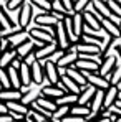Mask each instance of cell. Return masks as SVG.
Returning <instances> with one entry per match:
<instances>
[{"label": "cell", "mask_w": 121, "mask_h": 122, "mask_svg": "<svg viewBox=\"0 0 121 122\" xmlns=\"http://www.w3.org/2000/svg\"><path fill=\"white\" fill-rule=\"evenodd\" d=\"M43 66V76L46 79V84H57L60 81V74H58V68L55 63L48 60H38Z\"/></svg>", "instance_id": "obj_1"}, {"label": "cell", "mask_w": 121, "mask_h": 122, "mask_svg": "<svg viewBox=\"0 0 121 122\" xmlns=\"http://www.w3.org/2000/svg\"><path fill=\"white\" fill-rule=\"evenodd\" d=\"M55 40H57L58 48H61V50H66V48L71 45V41L68 40V35H66L63 20H58V23L55 25Z\"/></svg>", "instance_id": "obj_2"}, {"label": "cell", "mask_w": 121, "mask_h": 122, "mask_svg": "<svg viewBox=\"0 0 121 122\" xmlns=\"http://www.w3.org/2000/svg\"><path fill=\"white\" fill-rule=\"evenodd\" d=\"M33 18H32V10H30V2L25 0L23 5L20 7V13H18V26L23 28V30H27Z\"/></svg>", "instance_id": "obj_3"}, {"label": "cell", "mask_w": 121, "mask_h": 122, "mask_svg": "<svg viewBox=\"0 0 121 122\" xmlns=\"http://www.w3.org/2000/svg\"><path fill=\"white\" fill-rule=\"evenodd\" d=\"M95 92H96V87H95L93 84H88V82H86L85 86H81V91H80V94H78V101H76V104L88 106Z\"/></svg>", "instance_id": "obj_4"}, {"label": "cell", "mask_w": 121, "mask_h": 122, "mask_svg": "<svg viewBox=\"0 0 121 122\" xmlns=\"http://www.w3.org/2000/svg\"><path fill=\"white\" fill-rule=\"evenodd\" d=\"M63 94H66V91L58 84H43V87H41V96H46L52 99H57Z\"/></svg>", "instance_id": "obj_5"}, {"label": "cell", "mask_w": 121, "mask_h": 122, "mask_svg": "<svg viewBox=\"0 0 121 122\" xmlns=\"http://www.w3.org/2000/svg\"><path fill=\"white\" fill-rule=\"evenodd\" d=\"M118 87L115 84H109L106 89H104V96H103V109H109L115 101H116V96H118Z\"/></svg>", "instance_id": "obj_6"}, {"label": "cell", "mask_w": 121, "mask_h": 122, "mask_svg": "<svg viewBox=\"0 0 121 122\" xmlns=\"http://www.w3.org/2000/svg\"><path fill=\"white\" fill-rule=\"evenodd\" d=\"M28 36H30V33H28V30H18V31H15L13 35H8V36H5L7 41H8V45L12 46V48H17L18 45H22L23 41L28 40Z\"/></svg>", "instance_id": "obj_7"}, {"label": "cell", "mask_w": 121, "mask_h": 122, "mask_svg": "<svg viewBox=\"0 0 121 122\" xmlns=\"http://www.w3.org/2000/svg\"><path fill=\"white\" fill-rule=\"evenodd\" d=\"M115 66H116V56H108V58H103L100 68H98V73H100L103 78H106V79H108Z\"/></svg>", "instance_id": "obj_8"}, {"label": "cell", "mask_w": 121, "mask_h": 122, "mask_svg": "<svg viewBox=\"0 0 121 122\" xmlns=\"http://www.w3.org/2000/svg\"><path fill=\"white\" fill-rule=\"evenodd\" d=\"M41 87H43V84H35V86H33L28 92L22 94L20 102H22V104H25V106H30L33 101H37V97L41 94Z\"/></svg>", "instance_id": "obj_9"}, {"label": "cell", "mask_w": 121, "mask_h": 122, "mask_svg": "<svg viewBox=\"0 0 121 122\" xmlns=\"http://www.w3.org/2000/svg\"><path fill=\"white\" fill-rule=\"evenodd\" d=\"M30 73H32V81L37 84H43L45 82V76H43V66L38 60L33 61L30 64Z\"/></svg>", "instance_id": "obj_10"}, {"label": "cell", "mask_w": 121, "mask_h": 122, "mask_svg": "<svg viewBox=\"0 0 121 122\" xmlns=\"http://www.w3.org/2000/svg\"><path fill=\"white\" fill-rule=\"evenodd\" d=\"M100 23H101V28H103L106 33H109L111 36H121L120 26H118L116 23H113V21L109 20L108 17H101V18H100Z\"/></svg>", "instance_id": "obj_11"}, {"label": "cell", "mask_w": 121, "mask_h": 122, "mask_svg": "<svg viewBox=\"0 0 121 122\" xmlns=\"http://www.w3.org/2000/svg\"><path fill=\"white\" fill-rule=\"evenodd\" d=\"M57 48H58L57 41L46 43V45H43L41 48H37V50H35V58H37V60H46V58H48Z\"/></svg>", "instance_id": "obj_12"}, {"label": "cell", "mask_w": 121, "mask_h": 122, "mask_svg": "<svg viewBox=\"0 0 121 122\" xmlns=\"http://www.w3.org/2000/svg\"><path fill=\"white\" fill-rule=\"evenodd\" d=\"M30 23H33V25H52V26H55L58 23V18L52 12H46V13H41L38 17H35Z\"/></svg>", "instance_id": "obj_13"}, {"label": "cell", "mask_w": 121, "mask_h": 122, "mask_svg": "<svg viewBox=\"0 0 121 122\" xmlns=\"http://www.w3.org/2000/svg\"><path fill=\"white\" fill-rule=\"evenodd\" d=\"M60 82H61V86L65 87V91H66V92H70V94H80L81 86H80V84H76L71 78H68L66 74L60 76Z\"/></svg>", "instance_id": "obj_14"}, {"label": "cell", "mask_w": 121, "mask_h": 122, "mask_svg": "<svg viewBox=\"0 0 121 122\" xmlns=\"http://www.w3.org/2000/svg\"><path fill=\"white\" fill-rule=\"evenodd\" d=\"M73 66L80 71H98L100 68V63L96 61H91V60H83V58H78V60L73 63Z\"/></svg>", "instance_id": "obj_15"}, {"label": "cell", "mask_w": 121, "mask_h": 122, "mask_svg": "<svg viewBox=\"0 0 121 122\" xmlns=\"http://www.w3.org/2000/svg\"><path fill=\"white\" fill-rule=\"evenodd\" d=\"M103 96H104V89H96V92L93 94L91 101L88 104L91 112H98V111L103 109Z\"/></svg>", "instance_id": "obj_16"}, {"label": "cell", "mask_w": 121, "mask_h": 122, "mask_svg": "<svg viewBox=\"0 0 121 122\" xmlns=\"http://www.w3.org/2000/svg\"><path fill=\"white\" fill-rule=\"evenodd\" d=\"M78 60V53L76 51H65L63 56L57 61L55 64L58 68H68V66H73V63Z\"/></svg>", "instance_id": "obj_17"}, {"label": "cell", "mask_w": 121, "mask_h": 122, "mask_svg": "<svg viewBox=\"0 0 121 122\" xmlns=\"http://www.w3.org/2000/svg\"><path fill=\"white\" fill-rule=\"evenodd\" d=\"M28 33H30L32 36H35L37 40L43 41V43H52V41H57V40H55V36H53V35H50V33H46L45 30H41V28H37V26H33V28H30V30H28Z\"/></svg>", "instance_id": "obj_18"}, {"label": "cell", "mask_w": 121, "mask_h": 122, "mask_svg": "<svg viewBox=\"0 0 121 122\" xmlns=\"http://www.w3.org/2000/svg\"><path fill=\"white\" fill-rule=\"evenodd\" d=\"M22 92L18 89H13V87H8V89H2L0 91V101L7 102V101H20Z\"/></svg>", "instance_id": "obj_19"}, {"label": "cell", "mask_w": 121, "mask_h": 122, "mask_svg": "<svg viewBox=\"0 0 121 122\" xmlns=\"http://www.w3.org/2000/svg\"><path fill=\"white\" fill-rule=\"evenodd\" d=\"M15 56H17V51H15V48H12V46H10L8 50L2 51V53H0V68H8Z\"/></svg>", "instance_id": "obj_20"}, {"label": "cell", "mask_w": 121, "mask_h": 122, "mask_svg": "<svg viewBox=\"0 0 121 122\" xmlns=\"http://www.w3.org/2000/svg\"><path fill=\"white\" fill-rule=\"evenodd\" d=\"M65 74H66L68 78H71L73 81L76 82V84H80V86H85V84H86V78L81 74V71H80V69H76L75 66H68Z\"/></svg>", "instance_id": "obj_21"}, {"label": "cell", "mask_w": 121, "mask_h": 122, "mask_svg": "<svg viewBox=\"0 0 121 122\" xmlns=\"http://www.w3.org/2000/svg\"><path fill=\"white\" fill-rule=\"evenodd\" d=\"M71 26H73L75 36L80 38L81 33H83V17H81V12H75L71 15Z\"/></svg>", "instance_id": "obj_22"}, {"label": "cell", "mask_w": 121, "mask_h": 122, "mask_svg": "<svg viewBox=\"0 0 121 122\" xmlns=\"http://www.w3.org/2000/svg\"><path fill=\"white\" fill-rule=\"evenodd\" d=\"M81 17H83V23L88 25L90 28H93V30H100V28H101V23L98 21V18H96L91 12L83 10V12H81Z\"/></svg>", "instance_id": "obj_23"}, {"label": "cell", "mask_w": 121, "mask_h": 122, "mask_svg": "<svg viewBox=\"0 0 121 122\" xmlns=\"http://www.w3.org/2000/svg\"><path fill=\"white\" fill-rule=\"evenodd\" d=\"M5 69H7V74H8V79H10V86H12L13 89H18V87L22 86L18 69L13 68V66H8V68H5Z\"/></svg>", "instance_id": "obj_24"}, {"label": "cell", "mask_w": 121, "mask_h": 122, "mask_svg": "<svg viewBox=\"0 0 121 122\" xmlns=\"http://www.w3.org/2000/svg\"><path fill=\"white\" fill-rule=\"evenodd\" d=\"M121 46V36H113L111 41H109V45H108V48H106V51L101 55L103 58H108V56H115V53L118 51V48Z\"/></svg>", "instance_id": "obj_25"}, {"label": "cell", "mask_w": 121, "mask_h": 122, "mask_svg": "<svg viewBox=\"0 0 121 122\" xmlns=\"http://www.w3.org/2000/svg\"><path fill=\"white\" fill-rule=\"evenodd\" d=\"M33 50H35V45H33V43H32L30 40L23 41L22 45H18V46L15 48V51H17V56H20L22 60H23V58H25L28 53H32Z\"/></svg>", "instance_id": "obj_26"}, {"label": "cell", "mask_w": 121, "mask_h": 122, "mask_svg": "<svg viewBox=\"0 0 121 122\" xmlns=\"http://www.w3.org/2000/svg\"><path fill=\"white\" fill-rule=\"evenodd\" d=\"M5 106H7L8 111L18 112V114H23V116H27V112H28V106L22 104L20 101H7V102H5Z\"/></svg>", "instance_id": "obj_27"}, {"label": "cell", "mask_w": 121, "mask_h": 122, "mask_svg": "<svg viewBox=\"0 0 121 122\" xmlns=\"http://www.w3.org/2000/svg\"><path fill=\"white\" fill-rule=\"evenodd\" d=\"M18 74H20V81L22 84H30L32 82V73H30V66L27 63L22 61L20 68H18Z\"/></svg>", "instance_id": "obj_28"}, {"label": "cell", "mask_w": 121, "mask_h": 122, "mask_svg": "<svg viewBox=\"0 0 121 122\" xmlns=\"http://www.w3.org/2000/svg\"><path fill=\"white\" fill-rule=\"evenodd\" d=\"M70 107H71V106H68V104L58 106V107L53 111V114H52V121L60 122L61 117H65V116H68V114H70Z\"/></svg>", "instance_id": "obj_29"}, {"label": "cell", "mask_w": 121, "mask_h": 122, "mask_svg": "<svg viewBox=\"0 0 121 122\" xmlns=\"http://www.w3.org/2000/svg\"><path fill=\"white\" fill-rule=\"evenodd\" d=\"M76 101H78V94H70V92H66V94H63V96L55 99L57 106H63V104L73 106V104H76Z\"/></svg>", "instance_id": "obj_30"}, {"label": "cell", "mask_w": 121, "mask_h": 122, "mask_svg": "<svg viewBox=\"0 0 121 122\" xmlns=\"http://www.w3.org/2000/svg\"><path fill=\"white\" fill-rule=\"evenodd\" d=\"M90 112H91V111H90V107H88V106H81V104H73V106L70 107V114H73V116L86 117V116H88Z\"/></svg>", "instance_id": "obj_31"}, {"label": "cell", "mask_w": 121, "mask_h": 122, "mask_svg": "<svg viewBox=\"0 0 121 122\" xmlns=\"http://www.w3.org/2000/svg\"><path fill=\"white\" fill-rule=\"evenodd\" d=\"M108 81H109V84H115V86L121 81V63H116V66L113 68V71H111Z\"/></svg>", "instance_id": "obj_32"}, {"label": "cell", "mask_w": 121, "mask_h": 122, "mask_svg": "<svg viewBox=\"0 0 121 122\" xmlns=\"http://www.w3.org/2000/svg\"><path fill=\"white\" fill-rule=\"evenodd\" d=\"M10 26H13V23L8 18L7 12L0 7V30H7V28H10Z\"/></svg>", "instance_id": "obj_33"}, {"label": "cell", "mask_w": 121, "mask_h": 122, "mask_svg": "<svg viewBox=\"0 0 121 122\" xmlns=\"http://www.w3.org/2000/svg\"><path fill=\"white\" fill-rule=\"evenodd\" d=\"M106 5H108V8H109L111 13H115V15L121 17V5L116 2V0H106Z\"/></svg>", "instance_id": "obj_34"}, {"label": "cell", "mask_w": 121, "mask_h": 122, "mask_svg": "<svg viewBox=\"0 0 121 122\" xmlns=\"http://www.w3.org/2000/svg\"><path fill=\"white\" fill-rule=\"evenodd\" d=\"M0 84L3 89H8L12 87L10 86V79H8V74H7V69L5 68H0Z\"/></svg>", "instance_id": "obj_35"}, {"label": "cell", "mask_w": 121, "mask_h": 122, "mask_svg": "<svg viewBox=\"0 0 121 122\" xmlns=\"http://www.w3.org/2000/svg\"><path fill=\"white\" fill-rule=\"evenodd\" d=\"M27 116L32 119V121H35V122H43L46 117L45 116H41L40 112H37L35 109H32V107H28V112H27Z\"/></svg>", "instance_id": "obj_36"}, {"label": "cell", "mask_w": 121, "mask_h": 122, "mask_svg": "<svg viewBox=\"0 0 121 122\" xmlns=\"http://www.w3.org/2000/svg\"><path fill=\"white\" fill-rule=\"evenodd\" d=\"M25 0H5V8L7 10H15V8H20L23 5Z\"/></svg>", "instance_id": "obj_37"}, {"label": "cell", "mask_w": 121, "mask_h": 122, "mask_svg": "<svg viewBox=\"0 0 121 122\" xmlns=\"http://www.w3.org/2000/svg\"><path fill=\"white\" fill-rule=\"evenodd\" d=\"M111 38H113V36H111L109 33H106V35L101 38V43H100V46H98V48H100V55H103V53L106 51V48H108V45H109Z\"/></svg>", "instance_id": "obj_38"}, {"label": "cell", "mask_w": 121, "mask_h": 122, "mask_svg": "<svg viewBox=\"0 0 121 122\" xmlns=\"http://www.w3.org/2000/svg\"><path fill=\"white\" fill-rule=\"evenodd\" d=\"M33 5L40 7V8H45V10H52V0H30Z\"/></svg>", "instance_id": "obj_39"}, {"label": "cell", "mask_w": 121, "mask_h": 122, "mask_svg": "<svg viewBox=\"0 0 121 122\" xmlns=\"http://www.w3.org/2000/svg\"><path fill=\"white\" fill-rule=\"evenodd\" d=\"M63 53H65V50H61V48H57V50H55V51H53V53H52V55L46 58V60L52 61V63H57V61H58L61 56H63Z\"/></svg>", "instance_id": "obj_40"}, {"label": "cell", "mask_w": 121, "mask_h": 122, "mask_svg": "<svg viewBox=\"0 0 121 122\" xmlns=\"http://www.w3.org/2000/svg\"><path fill=\"white\" fill-rule=\"evenodd\" d=\"M88 3H90V0H75V3H73V12H83Z\"/></svg>", "instance_id": "obj_41"}, {"label": "cell", "mask_w": 121, "mask_h": 122, "mask_svg": "<svg viewBox=\"0 0 121 122\" xmlns=\"http://www.w3.org/2000/svg\"><path fill=\"white\" fill-rule=\"evenodd\" d=\"M60 122H85V117H80V116H73V114H68V116L61 117Z\"/></svg>", "instance_id": "obj_42"}, {"label": "cell", "mask_w": 121, "mask_h": 122, "mask_svg": "<svg viewBox=\"0 0 121 122\" xmlns=\"http://www.w3.org/2000/svg\"><path fill=\"white\" fill-rule=\"evenodd\" d=\"M30 10H32V18H35V17H38L41 13H46V12H48V10H45V8H40V7L33 5L32 2H30Z\"/></svg>", "instance_id": "obj_43"}, {"label": "cell", "mask_w": 121, "mask_h": 122, "mask_svg": "<svg viewBox=\"0 0 121 122\" xmlns=\"http://www.w3.org/2000/svg\"><path fill=\"white\" fill-rule=\"evenodd\" d=\"M61 3H63V7L66 8V12L70 13V15H73L75 12H73V0H60Z\"/></svg>", "instance_id": "obj_44"}, {"label": "cell", "mask_w": 121, "mask_h": 122, "mask_svg": "<svg viewBox=\"0 0 121 122\" xmlns=\"http://www.w3.org/2000/svg\"><path fill=\"white\" fill-rule=\"evenodd\" d=\"M33 61H37V58H35V50H33L32 53H28V55H27V56L23 58V63H27L28 66H30V64H32Z\"/></svg>", "instance_id": "obj_45"}, {"label": "cell", "mask_w": 121, "mask_h": 122, "mask_svg": "<svg viewBox=\"0 0 121 122\" xmlns=\"http://www.w3.org/2000/svg\"><path fill=\"white\" fill-rule=\"evenodd\" d=\"M8 114H10V116H12V119H13V121H23V119H25V116H23V114H18V112H13V111H8Z\"/></svg>", "instance_id": "obj_46"}, {"label": "cell", "mask_w": 121, "mask_h": 122, "mask_svg": "<svg viewBox=\"0 0 121 122\" xmlns=\"http://www.w3.org/2000/svg\"><path fill=\"white\" fill-rule=\"evenodd\" d=\"M109 20L113 21V23H116L118 26L121 25V17H118V15H115V13H109V17H108Z\"/></svg>", "instance_id": "obj_47"}, {"label": "cell", "mask_w": 121, "mask_h": 122, "mask_svg": "<svg viewBox=\"0 0 121 122\" xmlns=\"http://www.w3.org/2000/svg\"><path fill=\"white\" fill-rule=\"evenodd\" d=\"M13 119H12V116L7 112V114H0V122H12Z\"/></svg>", "instance_id": "obj_48"}, {"label": "cell", "mask_w": 121, "mask_h": 122, "mask_svg": "<svg viewBox=\"0 0 121 122\" xmlns=\"http://www.w3.org/2000/svg\"><path fill=\"white\" fill-rule=\"evenodd\" d=\"M8 112V109H7V106H5V102L0 101V114H7Z\"/></svg>", "instance_id": "obj_49"}, {"label": "cell", "mask_w": 121, "mask_h": 122, "mask_svg": "<svg viewBox=\"0 0 121 122\" xmlns=\"http://www.w3.org/2000/svg\"><path fill=\"white\" fill-rule=\"evenodd\" d=\"M113 106H116V107H121V99H116V101H115V104H113Z\"/></svg>", "instance_id": "obj_50"}, {"label": "cell", "mask_w": 121, "mask_h": 122, "mask_svg": "<svg viewBox=\"0 0 121 122\" xmlns=\"http://www.w3.org/2000/svg\"><path fill=\"white\" fill-rule=\"evenodd\" d=\"M25 122H35V121H32V119H30L28 116H25Z\"/></svg>", "instance_id": "obj_51"}, {"label": "cell", "mask_w": 121, "mask_h": 122, "mask_svg": "<svg viewBox=\"0 0 121 122\" xmlns=\"http://www.w3.org/2000/svg\"><path fill=\"white\" fill-rule=\"evenodd\" d=\"M116 2H118V3H120V5H121V0H116Z\"/></svg>", "instance_id": "obj_52"}, {"label": "cell", "mask_w": 121, "mask_h": 122, "mask_svg": "<svg viewBox=\"0 0 121 122\" xmlns=\"http://www.w3.org/2000/svg\"><path fill=\"white\" fill-rule=\"evenodd\" d=\"M2 89H3V87H2V84H0V91H2Z\"/></svg>", "instance_id": "obj_53"}, {"label": "cell", "mask_w": 121, "mask_h": 122, "mask_svg": "<svg viewBox=\"0 0 121 122\" xmlns=\"http://www.w3.org/2000/svg\"><path fill=\"white\" fill-rule=\"evenodd\" d=\"M20 122H25V119H23V121H20Z\"/></svg>", "instance_id": "obj_54"}, {"label": "cell", "mask_w": 121, "mask_h": 122, "mask_svg": "<svg viewBox=\"0 0 121 122\" xmlns=\"http://www.w3.org/2000/svg\"><path fill=\"white\" fill-rule=\"evenodd\" d=\"M0 40H2V36H0Z\"/></svg>", "instance_id": "obj_55"}, {"label": "cell", "mask_w": 121, "mask_h": 122, "mask_svg": "<svg viewBox=\"0 0 121 122\" xmlns=\"http://www.w3.org/2000/svg\"><path fill=\"white\" fill-rule=\"evenodd\" d=\"M120 26H121V25H120Z\"/></svg>", "instance_id": "obj_56"}]
</instances>
